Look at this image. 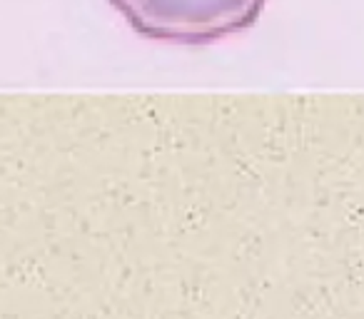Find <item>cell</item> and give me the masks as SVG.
Segmentation results:
<instances>
[{
    "label": "cell",
    "mask_w": 364,
    "mask_h": 319,
    "mask_svg": "<svg viewBox=\"0 0 364 319\" xmlns=\"http://www.w3.org/2000/svg\"><path fill=\"white\" fill-rule=\"evenodd\" d=\"M112 8L152 40L203 45L250 28L267 0H110Z\"/></svg>",
    "instance_id": "cell-1"
}]
</instances>
